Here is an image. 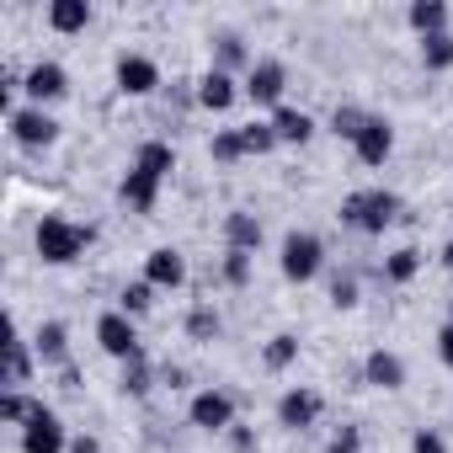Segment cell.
<instances>
[{"mask_svg": "<svg viewBox=\"0 0 453 453\" xmlns=\"http://www.w3.org/2000/svg\"><path fill=\"white\" fill-rule=\"evenodd\" d=\"M352 155H357V165H384L389 155H395V123L384 118V112H368L363 118V128H357V139H352Z\"/></svg>", "mask_w": 453, "mask_h": 453, "instance_id": "8fae6325", "label": "cell"}, {"mask_svg": "<svg viewBox=\"0 0 453 453\" xmlns=\"http://www.w3.org/2000/svg\"><path fill=\"white\" fill-rule=\"evenodd\" d=\"M224 437H230V448H235V453H257V432H251V426H241V421L224 432Z\"/></svg>", "mask_w": 453, "mask_h": 453, "instance_id": "f35d334b", "label": "cell"}, {"mask_svg": "<svg viewBox=\"0 0 453 453\" xmlns=\"http://www.w3.org/2000/svg\"><path fill=\"white\" fill-rule=\"evenodd\" d=\"M437 363L453 373V326H448V320H442V331H437Z\"/></svg>", "mask_w": 453, "mask_h": 453, "instance_id": "60d3db41", "label": "cell"}, {"mask_svg": "<svg viewBox=\"0 0 453 453\" xmlns=\"http://www.w3.org/2000/svg\"><path fill=\"white\" fill-rule=\"evenodd\" d=\"M112 86H118L123 96H155V91H160V65H155L150 54H118Z\"/></svg>", "mask_w": 453, "mask_h": 453, "instance_id": "7c38bea8", "label": "cell"}, {"mask_svg": "<svg viewBox=\"0 0 453 453\" xmlns=\"http://www.w3.org/2000/svg\"><path fill=\"white\" fill-rule=\"evenodd\" d=\"M181 331H187V342L208 347V342H219V331H224V315H219L213 304H192V310H187V320H181Z\"/></svg>", "mask_w": 453, "mask_h": 453, "instance_id": "4316f807", "label": "cell"}, {"mask_svg": "<svg viewBox=\"0 0 453 453\" xmlns=\"http://www.w3.org/2000/svg\"><path fill=\"white\" fill-rule=\"evenodd\" d=\"M208 155H213V165H241V160H246L241 128H219V134L208 139Z\"/></svg>", "mask_w": 453, "mask_h": 453, "instance_id": "d6a6232c", "label": "cell"}, {"mask_svg": "<svg viewBox=\"0 0 453 453\" xmlns=\"http://www.w3.org/2000/svg\"><path fill=\"white\" fill-rule=\"evenodd\" d=\"M155 299H160V288H150L144 278H134V283H123V294H118V310H123L128 320H144V315L155 310Z\"/></svg>", "mask_w": 453, "mask_h": 453, "instance_id": "f546056e", "label": "cell"}, {"mask_svg": "<svg viewBox=\"0 0 453 453\" xmlns=\"http://www.w3.org/2000/svg\"><path fill=\"white\" fill-rule=\"evenodd\" d=\"M208 65H213V70H224V75H241V81H246V75H251V65H257V54L246 49V38H241V33H213V38H208Z\"/></svg>", "mask_w": 453, "mask_h": 453, "instance_id": "9a60e30c", "label": "cell"}, {"mask_svg": "<svg viewBox=\"0 0 453 453\" xmlns=\"http://www.w3.org/2000/svg\"><path fill=\"white\" fill-rule=\"evenodd\" d=\"M437 262H442V267L453 273V241H442V251H437Z\"/></svg>", "mask_w": 453, "mask_h": 453, "instance_id": "7bdbcfd3", "label": "cell"}, {"mask_svg": "<svg viewBox=\"0 0 453 453\" xmlns=\"http://www.w3.org/2000/svg\"><path fill=\"white\" fill-rule=\"evenodd\" d=\"M448 442H453V437H448L442 426H416V432H411V453H448Z\"/></svg>", "mask_w": 453, "mask_h": 453, "instance_id": "d590c367", "label": "cell"}, {"mask_svg": "<svg viewBox=\"0 0 453 453\" xmlns=\"http://www.w3.org/2000/svg\"><path fill=\"white\" fill-rule=\"evenodd\" d=\"M241 86H246V102H251V107L278 112V107H283V91H288V65H283V59H257Z\"/></svg>", "mask_w": 453, "mask_h": 453, "instance_id": "ba28073f", "label": "cell"}, {"mask_svg": "<svg viewBox=\"0 0 453 453\" xmlns=\"http://www.w3.org/2000/svg\"><path fill=\"white\" fill-rule=\"evenodd\" d=\"M33 373H38V352H33V342L12 326V342H6V368H0V389H27V384H33Z\"/></svg>", "mask_w": 453, "mask_h": 453, "instance_id": "e0dca14e", "label": "cell"}, {"mask_svg": "<svg viewBox=\"0 0 453 453\" xmlns=\"http://www.w3.org/2000/svg\"><path fill=\"white\" fill-rule=\"evenodd\" d=\"M155 384H160V368H155L150 357H134V363H123V373H118V389H123L128 400L155 395Z\"/></svg>", "mask_w": 453, "mask_h": 453, "instance_id": "484cf974", "label": "cell"}, {"mask_svg": "<svg viewBox=\"0 0 453 453\" xmlns=\"http://www.w3.org/2000/svg\"><path fill=\"white\" fill-rule=\"evenodd\" d=\"M38 411H43L38 395H27V389H0V426H17L22 432Z\"/></svg>", "mask_w": 453, "mask_h": 453, "instance_id": "cb8c5ba5", "label": "cell"}, {"mask_svg": "<svg viewBox=\"0 0 453 453\" xmlns=\"http://www.w3.org/2000/svg\"><path fill=\"white\" fill-rule=\"evenodd\" d=\"M241 144H246V160H257V155H273V150H283L267 118H251V123L241 128Z\"/></svg>", "mask_w": 453, "mask_h": 453, "instance_id": "4dcf8cb0", "label": "cell"}, {"mask_svg": "<svg viewBox=\"0 0 453 453\" xmlns=\"http://www.w3.org/2000/svg\"><path fill=\"white\" fill-rule=\"evenodd\" d=\"M192 96H197L203 112H230V107L246 96V86H241V75H224V70L208 65V70L197 75V91H192Z\"/></svg>", "mask_w": 453, "mask_h": 453, "instance_id": "5bb4252c", "label": "cell"}, {"mask_svg": "<svg viewBox=\"0 0 453 453\" xmlns=\"http://www.w3.org/2000/svg\"><path fill=\"white\" fill-rule=\"evenodd\" d=\"M326 453H363V426H336L326 437Z\"/></svg>", "mask_w": 453, "mask_h": 453, "instance_id": "74e56055", "label": "cell"}, {"mask_svg": "<svg viewBox=\"0 0 453 453\" xmlns=\"http://www.w3.org/2000/svg\"><path fill=\"white\" fill-rule=\"evenodd\" d=\"M134 165H139V171H150V176H160V181H165V176H171V171H176V150H171V144H165V139H144V144H139V150H134Z\"/></svg>", "mask_w": 453, "mask_h": 453, "instance_id": "83f0119b", "label": "cell"}, {"mask_svg": "<svg viewBox=\"0 0 453 453\" xmlns=\"http://www.w3.org/2000/svg\"><path fill=\"white\" fill-rule=\"evenodd\" d=\"M278 273H283V283H299V288L315 283L326 273V241L315 230H288L278 246Z\"/></svg>", "mask_w": 453, "mask_h": 453, "instance_id": "3957f363", "label": "cell"}, {"mask_svg": "<svg viewBox=\"0 0 453 453\" xmlns=\"http://www.w3.org/2000/svg\"><path fill=\"white\" fill-rule=\"evenodd\" d=\"M17 437H22V453H70V426L54 405H43Z\"/></svg>", "mask_w": 453, "mask_h": 453, "instance_id": "30bf717a", "label": "cell"}, {"mask_svg": "<svg viewBox=\"0 0 453 453\" xmlns=\"http://www.w3.org/2000/svg\"><path fill=\"white\" fill-rule=\"evenodd\" d=\"M235 421H241V405H235L230 389H219V384H203V389L187 400V426H197V432H208V437H224Z\"/></svg>", "mask_w": 453, "mask_h": 453, "instance_id": "277c9868", "label": "cell"}, {"mask_svg": "<svg viewBox=\"0 0 453 453\" xmlns=\"http://www.w3.org/2000/svg\"><path fill=\"white\" fill-rule=\"evenodd\" d=\"M294 363H299V336H294V331L267 336V347H262V368H267V373H288Z\"/></svg>", "mask_w": 453, "mask_h": 453, "instance_id": "f1b7e54d", "label": "cell"}, {"mask_svg": "<svg viewBox=\"0 0 453 453\" xmlns=\"http://www.w3.org/2000/svg\"><path fill=\"white\" fill-rule=\"evenodd\" d=\"M6 134H12V144H17V150H54V144H59V134H65V123H59L49 107L22 102V107L6 118Z\"/></svg>", "mask_w": 453, "mask_h": 453, "instance_id": "5b68a950", "label": "cell"}, {"mask_svg": "<svg viewBox=\"0 0 453 453\" xmlns=\"http://www.w3.org/2000/svg\"><path fill=\"white\" fill-rule=\"evenodd\" d=\"M357 299H363V294H357V278H352V273H336V278H331V304H336V310H357Z\"/></svg>", "mask_w": 453, "mask_h": 453, "instance_id": "8d00e7d4", "label": "cell"}, {"mask_svg": "<svg viewBox=\"0 0 453 453\" xmlns=\"http://www.w3.org/2000/svg\"><path fill=\"white\" fill-rule=\"evenodd\" d=\"M448 437H453V416H448Z\"/></svg>", "mask_w": 453, "mask_h": 453, "instance_id": "f6af8a7d", "label": "cell"}, {"mask_svg": "<svg viewBox=\"0 0 453 453\" xmlns=\"http://www.w3.org/2000/svg\"><path fill=\"white\" fill-rule=\"evenodd\" d=\"M320 416H326V395L320 389L294 384V389L278 395V426L283 432H310V426H320Z\"/></svg>", "mask_w": 453, "mask_h": 453, "instance_id": "9c48e42d", "label": "cell"}, {"mask_svg": "<svg viewBox=\"0 0 453 453\" xmlns=\"http://www.w3.org/2000/svg\"><path fill=\"white\" fill-rule=\"evenodd\" d=\"M251 251H224V262H219V273H224V283H230V288H246L251 283Z\"/></svg>", "mask_w": 453, "mask_h": 453, "instance_id": "836d02e7", "label": "cell"}, {"mask_svg": "<svg viewBox=\"0 0 453 453\" xmlns=\"http://www.w3.org/2000/svg\"><path fill=\"white\" fill-rule=\"evenodd\" d=\"M160 176H150V171H139L134 160H128V171H123V181H118V203L128 208V213H155V203H160Z\"/></svg>", "mask_w": 453, "mask_h": 453, "instance_id": "2e32d148", "label": "cell"}, {"mask_svg": "<svg viewBox=\"0 0 453 453\" xmlns=\"http://www.w3.org/2000/svg\"><path fill=\"white\" fill-rule=\"evenodd\" d=\"M262 241H267V230H262V219L251 213V208H230L224 213V251H262Z\"/></svg>", "mask_w": 453, "mask_h": 453, "instance_id": "d6986e66", "label": "cell"}, {"mask_svg": "<svg viewBox=\"0 0 453 453\" xmlns=\"http://www.w3.org/2000/svg\"><path fill=\"white\" fill-rule=\"evenodd\" d=\"M91 17H96L91 0H49V27H54L59 38L86 33V27H91Z\"/></svg>", "mask_w": 453, "mask_h": 453, "instance_id": "603a6c76", "label": "cell"}, {"mask_svg": "<svg viewBox=\"0 0 453 453\" xmlns=\"http://www.w3.org/2000/svg\"><path fill=\"white\" fill-rule=\"evenodd\" d=\"M421 267H426V257H421L416 246H395V251L384 257V283L405 288V283H416V278H421Z\"/></svg>", "mask_w": 453, "mask_h": 453, "instance_id": "d4e9b609", "label": "cell"}, {"mask_svg": "<svg viewBox=\"0 0 453 453\" xmlns=\"http://www.w3.org/2000/svg\"><path fill=\"white\" fill-rule=\"evenodd\" d=\"M70 453H102V442L91 432H81V437H70Z\"/></svg>", "mask_w": 453, "mask_h": 453, "instance_id": "b9f144b4", "label": "cell"}, {"mask_svg": "<svg viewBox=\"0 0 453 453\" xmlns=\"http://www.w3.org/2000/svg\"><path fill=\"white\" fill-rule=\"evenodd\" d=\"M267 123H273L278 144H299V150H304V144L315 139V118H310L304 107H288V102H283L278 112H267Z\"/></svg>", "mask_w": 453, "mask_h": 453, "instance_id": "7402d4cb", "label": "cell"}, {"mask_svg": "<svg viewBox=\"0 0 453 453\" xmlns=\"http://www.w3.org/2000/svg\"><path fill=\"white\" fill-rule=\"evenodd\" d=\"M160 389H187V368L181 363H160Z\"/></svg>", "mask_w": 453, "mask_h": 453, "instance_id": "ab89813d", "label": "cell"}, {"mask_svg": "<svg viewBox=\"0 0 453 453\" xmlns=\"http://www.w3.org/2000/svg\"><path fill=\"white\" fill-rule=\"evenodd\" d=\"M363 118H368L363 107H336V112H331V134L352 144V139H357V128H363Z\"/></svg>", "mask_w": 453, "mask_h": 453, "instance_id": "e575fe53", "label": "cell"}, {"mask_svg": "<svg viewBox=\"0 0 453 453\" xmlns=\"http://www.w3.org/2000/svg\"><path fill=\"white\" fill-rule=\"evenodd\" d=\"M400 213H405L400 192H389V187H357V192L342 197L336 219L347 224V230H357V235H384L389 224H400Z\"/></svg>", "mask_w": 453, "mask_h": 453, "instance_id": "7a4b0ae2", "label": "cell"}, {"mask_svg": "<svg viewBox=\"0 0 453 453\" xmlns=\"http://www.w3.org/2000/svg\"><path fill=\"white\" fill-rule=\"evenodd\" d=\"M405 22L416 38H437V33H453V12L448 0H411L405 6Z\"/></svg>", "mask_w": 453, "mask_h": 453, "instance_id": "44dd1931", "label": "cell"}, {"mask_svg": "<svg viewBox=\"0 0 453 453\" xmlns=\"http://www.w3.org/2000/svg\"><path fill=\"white\" fill-rule=\"evenodd\" d=\"M363 384H368V389H384V395L405 389V357L389 352V347H373V352L363 357Z\"/></svg>", "mask_w": 453, "mask_h": 453, "instance_id": "ac0fdd59", "label": "cell"}, {"mask_svg": "<svg viewBox=\"0 0 453 453\" xmlns=\"http://www.w3.org/2000/svg\"><path fill=\"white\" fill-rule=\"evenodd\" d=\"M22 96H27L33 107H54V102H65V96H70V70H65L59 59H38V65H27V70H22Z\"/></svg>", "mask_w": 453, "mask_h": 453, "instance_id": "52a82bcc", "label": "cell"}, {"mask_svg": "<svg viewBox=\"0 0 453 453\" xmlns=\"http://www.w3.org/2000/svg\"><path fill=\"white\" fill-rule=\"evenodd\" d=\"M96 347H102L112 363H134V357H144L139 320H128L123 310H102V315H96Z\"/></svg>", "mask_w": 453, "mask_h": 453, "instance_id": "8992f818", "label": "cell"}, {"mask_svg": "<svg viewBox=\"0 0 453 453\" xmlns=\"http://www.w3.org/2000/svg\"><path fill=\"white\" fill-rule=\"evenodd\" d=\"M139 278L150 288H160V294H176V288H187V257L176 246H155V251H144V273Z\"/></svg>", "mask_w": 453, "mask_h": 453, "instance_id": "4fadbf2b", "label": "cell"}, {"mask_svg": "<svg viewBox=\"0 0 453 453\" xmlns=\"http://www.w3.org/2000/svg\"><path fill=\"white\" fill-rule=\"evenodd\" d=\"M91 246H96V230L70 219V213H43L38 230H33V251H38L43 267H75Z\"/></svg>", "mask_w": 453, "mask_h": 453, "instance_id": "6da1fadb", "label": "cell"}, {"mask_svg": "<svg viewBox=\"0 0 453 453\" xmlns=\"http://www.w3.org/2000/svg\"><path fill=\"white\" fill-rule=\"evenodd\" d=\"M33 352H38V368H70V326L65 320H43L33 331Z\"/></svg>", "mask_w": 453, "mask_h": 453, "instance_id": "ffe728a7", "label": "cell"}, {"mask_svg": "<svg viewBox=\"0 0 453 453\" xmlns=\"http://www.w3.org/2000/svg\"><path fill=\"white\" fill-rule=\"evenodd\" d=\"M448 326H453V299H448Z\"/></svg>", "mask_w": 453, "mask_h": 453, "instance_id": "ee69618b", "label": "cell"}, {"mask_svg": "<svg viewBox=\"0 0 453 453\" xmlns=\"http://www.w3.org/2000/svg\"><path fill=\"white\" fill-rule=\"evenodd\" d=\"M421 70H426V75H442V70H453V33L421 38Z\"/></svg>", "mask_w": 453, "mask_h": 453, "instance_id": "1f68e13d", "label": "cell"}]
</instances>
